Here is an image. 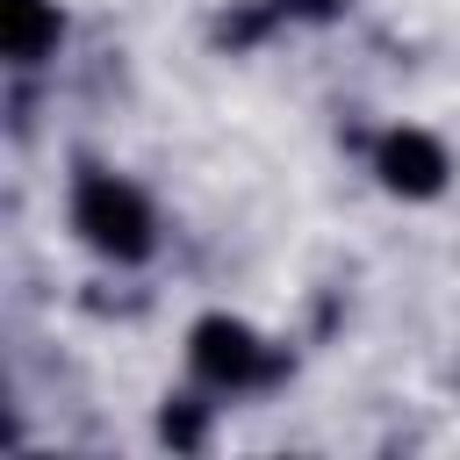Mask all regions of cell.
<instances>
[{"instance_id": "cell-4", "label": "cell", "mask_w": 460, "mask_h": 460, "mask_svg": "<svg viewBox=\"0 0 460 460\" xmlns=\"http://www.w3.org/2000/svg\"><path fill=\"white\" fill-rule=\"evenodd\" d=\"M65 50V7L58 0H0V58L7 72H43Z\"/></svg>"}, {"instance_id": "cell-2", "label": "cell", "mask_w": 460, "mask_h": 460, "mask_svg": "<svg viewBox=\"0 0 460 460\" xmlns=\"http://www.w3.org/2000/svg\"><path fill=\"white\" fill-rule=\"evenodd\" d=\"M187 374L208 395H252V388H266V381L288 374V352L259 323H244L230 309H208V316L187 323Z\"/></svg>"}, {"instance_id": "cell-3", "label": "cell", "mask_w": 460, "mask_h": 460, "mask_svg": "<svg viewBox=\"0 0 460 460\" xmlns=\"http://www.w3.org/2000/svg\"><path fill=\"white\" fill-rule=\"evenodd\" d=\"M367 165H374L381 194H395V201H438V194H446V180H453V151H446L431 129H417V122L381 129Z\"/></svg>"}, {"instance_id": "cell-1", "label": "cell", "mask_w": 460, "mask_h": 460, "mask_svg": "<svg viewBox=\"0 0 460 460\" xmlns=\"http://www.w3.org/2000/svg\"><path fill=\"white\" fill-rule=\"evenodd\" d=\"M65 223H72V237L101 266H151L158 259V237H165L158 201L129 172L101 165V158H79L72 165V180H65Z\"/></svg>"}]
</instances>
